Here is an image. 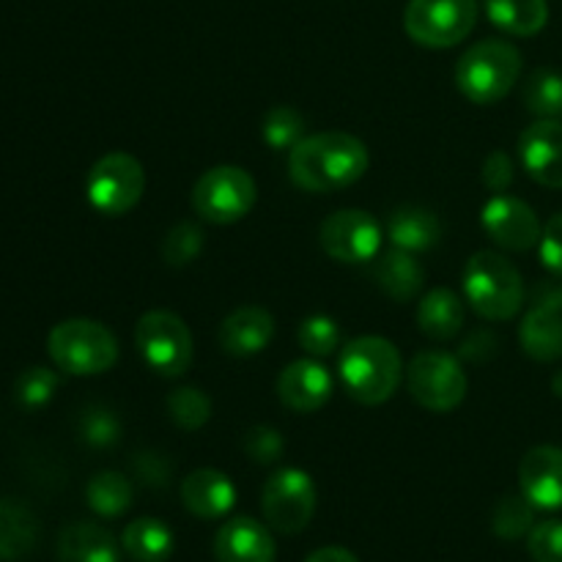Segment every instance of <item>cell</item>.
I'll use <instances>...</instances> for the list:
<instances>
[{"instance_id":"28","label":"cell","mask_w":562,"mask_h":562,"mask_svg":"<svg viewBox=\"0 0 562 562\" xmlns=\"http://www.w3.org/2000/svg\"><path fill=\"white\" fill-rule=\"evenodd\" d=\"M86 503L102 519H119L132 508V483L121 472H97L86 486Z\"/></svg>"},{"instance_id":"15","label":"cell","mask_w":562,"mask_h":562,"mask_svg":"<svg viewBox=\"0 0 562 562\" xmlns=\"http://www.w3.org/2000/svg\"><path fill=\"white\" fill-rule=\"evenodd\" d=\"M527 176L549 190H562V121L538 119L519 137Z\"/></svg>"},{"instance_id":"36","label":"cell","mask_w":562,"mask_h":562,"mask_svg":"<svg viewBox=\"0 0 562 562\" xmlns=\"http://www.w3.org/2000/svg\"><path fill=\"white\" fill-rule=\"evenodd\" d=\"M14 390H16V401H20L25 409H38V406L47 404V401L55 395V390H58V373H53L49 368L33 366L20 373Z\"/></svg>"},{"instance_id":"40","label":"cell","mask_w":562,"mask_h":562,"mask_svg":"<svg viewBox=\"0 0 562 562\" xmlns=\"http://www.w3.org/2000/svg\"><path fill=\"white\" fill-rule=\"evenodd\" d=\"M481 179L483 184H486V190H492L494 195H499V192H505L510 184H514V159L497 148V151L488 154L486 162H483Z\"/></svg>"},{"instance_id":"38","label":"cell","mask_w":562,"mask_h":562,"mask_svg":"<svg viewBox=\"0 0 562 562\" xmlns=\"http://www.w3.org/2000/svg\"><path fill=\"white\" fill-rule=\"evenodd\" d=\"M527 549L536 562H562V521H541L527 536Z\"/></svg>"},{"instance_id":"11","label":"cell","mask_w":562,"mask_h":562,"mask_svg":"<svg viewBox=\"0 0 562 562\" xmlns=\"http://www.w3.org/2000/svg\"><path fill=\"white\" fill-rule=\"evenodd\" d=\"M261 510L267 525L283 536H296L316 514V483L296 467L272 472L263 483Z\"/></svg>"},{"instance_id":"12","label":"cell","mask_w":562,"mask_h":562,"mask_svg":"<svg viewBox=\"0 0 562 562\" xmlns=\"http://www.w3.org/2000/svg\"><path fill=\"white\" fill-rule=\"evenodd\" d=\"M382 225L362 209H340L318 228L324 252L338 263H368L382 250Z\"/></svg>"},{"instance_id":"23","label":"cell","mask_w":562,"mask_h":562,"mask_svg":"<svg viewBox=\"0 0 562 562\" xmlns=\"http://www.w3.org/2000/svg\"><path fill=\"white\" fill-rule=\"evenodd\" d=\"M390 245L406 252H426L442 239V225L437 214L420 206H401L387 217Z\"/></svg>"},{"instance_id":"31","label":"cell","mask_w":562,"mask_h":562,"mask_svg":"<svg viewBox=\"0 0 562 562\" xmlns=\"http://www.w3.org/2000/svg\"><path fill=\"white\" fill-rule=\"evenodd\" d=\"M168 415L181 431H198L212 417V398L201 387H179L168 395Z\"/></svg>"},{"instance_id":"33","label":"cell","mask_w":562,"mask_h":562,"mask_svg":"<svg viewBox=\"0 0 562 562\" xmlns=\"http://www.w3.org/2000/svg\"><path fill=\"white\" fill-rule=\"evenodd\" d=\"M203 241H206V234H203L201 225L192 223V220H181L162 239L165 263L168 267H187V263H192L201 256Z\"/></svg>"},{"instance_id":"16","label":"cell","mask_w":562,"mask_h":562,"mask_svg":"<svg viewBox=\"0 0 562 562\" xmlns=\"http://www.w3.org/2000/svg\"><path fill=\"white\" fill-rule=\"evenodd\" d=\"M333 373L313 357V360H294L278 376V398L300 415H313L333 398Z\"/></svg>"},{"instance_id":"4","label":"cell","mask_w":562,"mask_h":562,"mask_svg":"<svg viewBox=\"0 0 562 562\" xmlns=\"http://www.w3.org/2000/svg\"><path fill=\"white\" fill-rule=\"evenodd\" d=\"M521 77V53L503 38L472 44L456 64V86L472 104H497Z\"/></svg>"},{"instance_id":"27","label":"cell","mask_w":562,"mask_h":562,"mask_svg":"<svg viewBox=\"0 0 562 562\" xmlns=\"http://www.w3.org/2000/svg\"><path fill=\"white\" fill-rule=\"evenodd\" d=\"M38 541V521L25 505L0 499V560L25 558Z\"/></svg>"},{"instance_id":"14","label":"cell","mask_w":562,"mask_h":562,"mask_svg":"<svg viewBox=\"0 0 562 562\" xmlns=\"http://www.w3.org/2000/svg\"><path fill=\"white\" fill-rule=\"evenodd\" d=\"M519 344L536 362L562 357V289H549L536 300L519 324Z\"/></svg>"},{"instance_id":"8","label":"cell","mask_w":562,"mask_h":562,"mask_svg":"<svg viewBox=\"0 0 562 562\" xmlns=\"http://www.w3.org/2000/svg\"><path fill=\"white\" fill-rule=\"evenodd\" d=\"M467 373L459 357L448 351H417L406 366V387L412 398L428 412L448 415L467 398Z\"/></svg>"},{"instance_id":"29","label":"cell","mask_w":562,"mask_h":562,"mask_svg":"<svg viewBox=\"0 0 562 562\" xmlns=\"http://www.w3.org/2000/svg\"><path fill=\"white\" fill-rule=\"evenodd\" d=\"M521 102L538 119L562 121V75L554 69H538L527 77Z\"/></svg>"},{"instance_id":"22","label":"cell","mask_w":562,"mask_h":562,"mask_svg":"<svg viewBox=\"0 0 562 562\" xmlns=\"http://www.w3.org/2000/svg\"><path fill=\"white\" fill-rule=\"evenodd\" d=\"M58 562H119V543L93 521H71L58 536Z\"/></svg>"},{"instance_id":"17","label":"cell","mask_w":562,"mask_h":562,"mask_svg":"<svg viewBox=\"0 0 562 562\" xmlns=\"http://www.w3.org/2000/svg\"><path fill=\"white\" fill-rule=\"evenodd\" d=\"M519 488L536 510H562V448L538 445L519 464Z\"/></svg>"},{"instance_id":"1","label":"cell","mask_w":562,"mask_h":562,"mask_svg":"<svg viewBox=\"0 0 562 562\" xmlns=\"http://www.w3.org/2000/svg\"><path fill=\"white\" fill-rule=\"evenodd\" d=\"M371 165L368 146L349 132L305 135L289 151V176L300 190L324 195L357 184Z\"/></svg>"},{"instance_id":"39","label":"cell","mask_w":562,"mask_h":562,"mask_svg":"<svg viewBox=\"0 0 562 562\" xmlns=\"http://www.w3.org/2000/svg\"><path fill=\"white\" fill-rule=\"evenodd\" d=\"M538 250H541L543 267L552 274H558V278H562V212L554 214V217L543 225Z\"/></svg>"},{"instance_id":"10","label":"cell","mask_w":562,"mask_h":562,"mask_svg":"<svg viewBox=\"0 0 562 562\" xmlns=\"http://www.w3.org/2000/svg\"><path fill=\"white\" fill-rule=\"evenodd\" d=\"M146 170L132 154L110 151L93 162L86 179L88 203L104 217H121L140 203Z\"/></svg>"},{"instance_id":"7","label":"cell","mask_w":562,"mask_h":562,"mask_svg":"<svg viewBox=\"0 0 562 562\" xmlns=\"http://www.w3.org/2000/svg\"><path fill=\"white\" fill-rule=\"evenodd\" d=\"M135 346L143 362L165 379L184 376L195 360L190 327L170 311L143 313L135 327Z\"/></svg>"},{"instance_id":"25","label":"cell","mask_w":562,"mask_h":562,"mask_svg":"<svg viewBox=\"0 0 562 562\" xmlns=\"http://www.w3.org/2000/svg\"><path fill=\"white\" fill-rule=\"evenodd\" d=\"M492 25L508 36H536L549 22L547 0H483Z\"/></svg>"},{"instance_id":"21","label":"cell","mask_w":562,"mask_h":562,"mask_svg":"<svg viewBox=\"0 0 562 562\" xmlns=\"http://www.w3.org/2000/svg\"><path fill=\"white\" fill-rule=\"evenodd\" d=\"M373 283L395 302H412L420 296L423 285H426V269L417 261L415 252H406L393 247L384 256L373 258Z\"/></svg>"},{"instance_id":"2","label":"cell","mask_w":562,"mask_h":562,"mask_svg":"<svg viewBox=\"0 0 562 562\" xmlns=\"http://www.w3.org/2000/svg\"><path fill=\"white\" fill-rule=\"evenodd\" d=\"M404 360L395 344L379 335H362L340 349L338 376L346 393L366 406H382L404 379Z\"/></svg>"},{"instance_id":"35","label":"cell","mask_w":562,"mask_h":562,"mask_svg":"<svg viewBox=\"0 0 562 562\" xmlns=\"http://www.w3.org/2000/svg\"><path fill=\"white\" fill-rule=\"evenodd\" d=\"M80 439L91 448H113L121 439V423L108 406H88L80 415Z\"/></svg>"},{"instance_id":"41","label":"cell","mask_w":562,"mask_h":562,"mask_svg":"<svg viewBox=\"0 0 562 562\" xmlns=\"http://www.w3.org/2000/svg\"><path fill=\"white\" fill-rule=\"evenodd\" d=\"M170 472H173V467H170V461L165 459V456L159 453H137L135 459V475L140 477L146 486H165L170 477Z\"/></svg>"},{"instance_id":"9","label":"cell","mask_w":562,"mask_h":562,"mask_svg":"<svg viewBox=\"0 0 562 562\" xmlns=\"http://www.w3.org/2000/svg\"><path fill=\"white\" fill-rule=\"evenodd\" d=\"M477 22V0H409L404 11L406 36L428 49L464 42Z\"/></svg>"},{"instance_id":"42","label":"cell","mask_w":562,"mask_h":562,"mask_svg":"<svg viewBox=\"0 0 562 562\" xmlns=\"http://www.w3.org/2000/svg\"><path fill=\"white\" fill-rule=\"evenodd\" d=\"M305 562H360V560L344 547H324V549H316V552H313Z\"/></svg>"},{"instance_id":"19","label":"cell","mask_w":562,"mask_h":562,"mask_svg":"<svg viewBox=\"0 0 562 562\" xmlns=\"http://www.w3.org/2000/svg\"><path fill=\"white\" fill-rule=\"evenodd\" d=\"M274 338V318L267 307L245 305L223 318L217 344L231 357H252L267 349Z\"/></svg>"},{"instance_id":"3","label":"cell","mask_w":562,"mask_h":562,"mask_svg":"<svg viewBox=\"0 0 562 562\" xmlns=\"http://www.w3.org/2000/svg\"><path fill=\"white\" fill-rule=\"evenodd\" d=\"M464 300L486 322H510L525 305V280L499 252L481 250L467 261L461 278Z\"/></svg>"},{"instance_id":"43","label":"cell","mask_w":562,"mask_h":562,"mask_svg":"<svg viewBox=\"0 0 562 562\" xmlns=\"http://www.w3.org/2000/svg\"><path fill=\"white\" fill-rule=\"evenodd\" d=\"M552 390H554V395H558V398H562V371L554 373V379H552Z\"/></svg>"},{"instance_id":"37","label":"cell","mask_w":562,"mask_h":562,"mask_svg":"<svg viewBox=\"0 0 562 562\" xmlns=\"http://www.w3.org/2000/svg\"><path fill=\"white\" fill-rule=\"evenodd\" d=\"M241 450L256 464H274L283 456L285 439L272 426H250L241 437Z\"/></svg>"},{"instance_id":"34","label":"cell","mask_w":562,"mask_h":562,"mask_svg":"<svg viewBox=\"0 0 562 562\" xmlns=\"http://www.w3.org/2000/svg\"><path fill=\"white\" fill-rule=\"evenodd\" d=\"M340 338H344V335H340V327L335 324V318L329 316H311L300 324V329H296V340H300L302 351L316 357V360L335 355L340 346Z\"/></svg>"},{"instance_id":"32","label":"cell","mask_w":562,"mask_h":562,"mask_svg":"<svg viewBox=\"0 0 562 562\" xmlns=\"http://www.w3.org/2000/svg\"><path fill=\"white\" fill-rule=\"evenodd\" d=\"M261 135L274 151H291L305 137V119L289 104H278L263 115Z\"/></svg>"},{"instance_id":"5","label":"cell","mask_w":562,"mask_h":562,"mask_svg":"<svg viewBox=\"0 0 562 562\" xmlns=\"http://www.w3.org/2000/svg\"><path fill=\"white\" fill-rule=\"evenodd\" d=\"M47 355L69 376H99L119 362V340L93 318H66L49 333Z\"/></svg>"},{"instance_id":"30","label":"cell","mask_w":562,"mask_h":562,"mask_svg":"<svg viewBox=\"0 0 562 562\" xmlns=\"http://www.w3.org/2000/svg\"><path fill=\"white\" fill-rule=\"evenodd\" d=\"M532 527H536V505L525 494H510V497L499 499L492 516L494 536L503 541H519V538L530 536Z\"/></svg>"},{"instance_id":"18","label":"cell","mask_w":562,"mask_h":562,"mask_svg":"<svg viewBox=\"0 0 562 562\" xmlns=\"http://www.w3.org/2000/svg\"><path fill=\"white\" fill-rule=\"evenodd\" d=\"M214 558L217 562H274L278 543L267 525L252 516H234L214 538Z\"/></svg>"},{"instance_id":"24","label":"cell","mask_w":562,"mask_h":562,"mask_svg":"<svg viewBox=\"0 0 562 562\" xmlns=\"http://www.w3.org/2000/svg\"><path fill=\"white\" fill-rule=\"evenodd\" d=\"M417 327L431 340H453L464 327V300L450 289H434L417 302Z\"/></svg>"},{"instance_id":"13","label":"cell","mask_w":562,"mask_h":562,"mask_svg":"<svg viewBox=\"0 0 562 562\" xmlns=\"http://www.w3.org/2000/svg\"><path fill=\"white\" fill-rule=\"evenodd\" d=\"M481 225L494 245L514 252L536 247L543 234L536 209L521 201V198L505 195V192L488 198L481 212Z\"/></svg>"},{"instance_id":"6","label":"cell","mask_w":562,"mask_h":562,"mask_svg":"<svg viewBox=\"0 0 562 562\" xmlns=\"http://www.w3.org/2000/svg\"><path fill=\"white\" fill-rule=\"evenodd\" d=\"M258 201L256 179L239 165L209 168L192 187V212L212 225L239 223Z\"/></svg>"},{"instance_id":"20","label":"cell","mask_w":562,"mask_h":562,"mask_svg":"<svg viewBox=\"0 0 562 562\" xmlns=\"http://www.w3.org/2000/svg\"><path fill=\"white\" fill-rule=\"evenodd\" d=\"M181 503L198 519H223L236 505V486L225 472L195 470L181 481Z\"/></svg>"},{"instance_id":"26","label":"cell","mask_w":562,"mask_h":562,"mask_svg":"<svg viewBox=\"0 0 562 562\" xmlns=\"http://www.w3.org/2000/svg\"><path fill=\"white\" fill-rule=\"evenodd\" d=\"M121 547L137 562H168L176 549V538L165 521L143 516L130 521V527L121 532Z\"/></svg>"}]
</instances>
